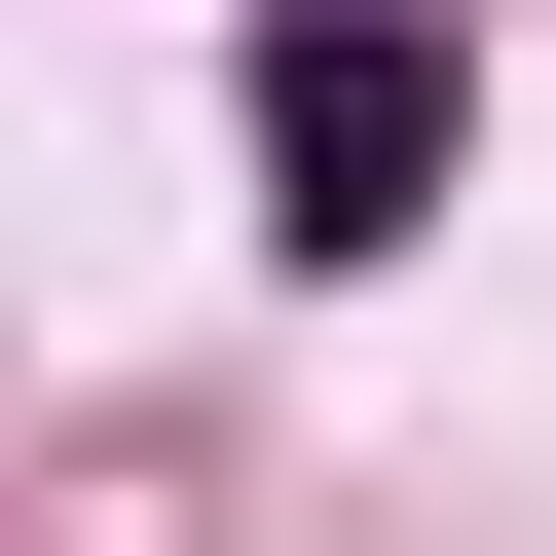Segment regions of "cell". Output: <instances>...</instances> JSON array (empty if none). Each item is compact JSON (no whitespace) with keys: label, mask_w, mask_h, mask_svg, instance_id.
Listing matches in <instances>:
<instances>
[{"label":"cell","mask_w":556,"mask_h":556,"mask_svg":"<svg viewBox=\"0 0 556 556\" xmlns=\"http://www.w3.org/2000/svg\"><path fill=\"white\" fill-rule=\"evenodd\" d=\"M260 186H298V260H408L445 223V38H298L260 75Z\"/></svg>","instance_id":"cell-1"}]
</instances>
